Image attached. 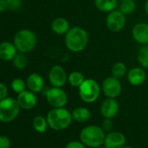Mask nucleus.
<instances>
[{
	"label": "nucleus",
	"instance_id": "nucleus-1",
	"mask_svg": "<svg viewBox=\"0 0 148 148\" xmlns=\"http://www.w3.org/2000/svg\"><path fill=\"white\" fill-rule=\"evenodd\" d=\"M65 42L67 49L74 53L83 51L89 42L87 31L79 26L72 27L65 35Z\"/></svg>",
	"mask_w": 148,
	"mask_h": 148
},
{
	"label": "nucleus",
	"instance_id": "nucleus-2",
	"mask_svg": "<svg viewBox=\"0 0 148 148\" xmlns=\"http://www.w3.org/2000/svg\"><path fill=\"white\" fill-rule=\"evenodd\" d=\"M48 126L54 131H63L67 129L72 122V113L65 108H52L46 115Z\"/></svg>",
	"mask_w": 148,
	"mask_h": 148
},
{
	"label": "nucleus",
	"instance_id": "nucleus-3",
	"mask_svg": "<svg viewBox=\"0 0 148 148\" xmlns=\"http://www.w3.org/2000/svg\"><path fill=\"white\" fill-rule=\"evenodd\" d=\"M105 138L106 132L101 127L96 125L85 127L79 134V140L86 147L98 148L103 146Z\"/></svg>",
	"mask_w": 148,
	"mask_h": 148
},
{
	"label": "nucleus",
	"instance_id": "nucleus-4",
	"mask_svg": "<svg viewBox=\"0 0 148 148\" xmlns=\"http://www.w3.org/2000/svg\"><path fill=\"white\" fill-rule=\"evenodd\" d=\"M20 106L12 97H6L0 101V122L10 123L15 121L20 112Z\"/></svg>",
	"mask_w": 148,
	"mask_h": 148
},
{
	"label": "nucleus",
	"instance_id": "nucleus-5",
	"mask_svg": "<svg viewBox=\"0 0 148 148\" xmlns=\"http://www.w3.org/2000/svg\"><path fill=\"white\" fill-rule=\"evenodd\" d=\"M14 45L20 53L31 52L37 45V36L29 29H21L14 36Z\"/></svg>",
	"mask_w": 148,
	"mask_h": 148
},
{
	"label": "nucleus",
	"instance_id": "nucleus-6",
	"mask_svg": "<svg viewBox=\"0 0 148 148\" xmlns=\"http://www.w3.org/2000/svg\"><path fill=\"white\" fill-rule=\"evenodd\" d=\"M101 91V87L96 80L85 79L79 88V95L84 102L93 103L99 99Z\"/></svg>",
	"mask_w": 148,
	"mask_h": 148
},
{
	"label": "nucleus",
	"instance_id": "nucleus-7",
	"mask_svg": "<svg viewBox=\"0 0 148 148\" xmlns=\"http://www.w3.org/2000/svg\"><path fill=\"white\" fill-rule=\"evenodd\" d=\"M45 97L49 105L53 108H65L68 101L67 94L62 88L52 87L49 88L45 93Z\"/></svg>",
	"mask_w": 148,
	"mask_h": 148
},
{
	"label": "nucleus",
	"instance_id": "nucleus-8",
	"mask_svg": "<svg viewBox=\"0 0 148 148\" xmlns=\"http://www.w3.org/2000/svg\"><path fill=\"white\" fill-rule=\"evenodd\" d=\"M101 90L107 98L116 99L120 95L122 92V85L120 79H117L111 75L106 77L103 81Z\"/></svg>",
	"mask_w": 148,
	"mask_h": 148
},
{
	"label": "nucleus",
	"instance_id": "nucleus-9",
	"mask_svg": "<svg viewBox=\"0 0 148 148\" xmlns=\"http://www.w3.org/2000/svg\"><path fill=\"white\" fill-rule=\"evenodd\" d=\"M106 23L109 30L112 32H119L122 30L126 25V15L123 14L120 10H113L107 15Z\"/></svg>",
	"mask_w": 148,
	"mask_h": 148
},
{
	"label": "nucleus",
	"instance_id": "nucleus-10",
	"mask_svg": "<svg viewBox=\"0 0 148 148\" xmlns=\"http://www.w3.org/2000/svg\"><path fill=\"white\" fill-rule=\"evenodd\" d=\"M48 77L50 83L52 85V87L55 88L64 87L68 80V75L65 70L60 65H54L53 67H51Z\"/></svg>",
	"mask_w": 148,
	"mask_h": 148
},
{
	"label": "nucleus",
	"instance_id": "nucleus-11",
	"mask_svg": "<svg viewBox=\"0 0 148 148\" xmlns=\"http://www.w3.org/2000/svg\"><path fill=\"white\" fill-rule=\"evenodd\" d=\"M126 138L124 134L118 131H113L106 135L103 146L106 148H122L126 146Z\"/></svg>",
	"mask_w": 148,
	"mask_h": 148
},
{
	"label": "nucleus",
	"instance_id": "nucleus-12",
	"mask_svg": "<svg viewBox=\"0 0 148 148\" xmlns=\"http://www.w3.org/2000/svg\"><path fill=\"white\" fill-rule=\"evenodd\" d=\"M120 111V104L116 99L107 98L100 105V114L104 118L113 119Z\"/></svg>",
	"mask_w": 148,
	"mask_h": 148
},
{
	"label": "nucleus",
	"instance_id": "nucleus-13",
	"mask_svg": "<svg viewBox=\"0 0 148 148\" xmlns=\"http://www.w3.org/2000/svg\"><path fill=\"white\" fill-rule=\"evenodd\" d=\"M17 101L20 108L24 110H31L34 108L38 103L36 94L30 90H24V92L18 94L17 96Z\"/></svg>",
	"mask_w": 148,
	"mask_h": 148
},
{
	"label": "nucleus",
	"instance_id": "nucleus-14",
	"mask_svg": "<svg viewBox=\"0 0 148 148\" xmlns=\"http://www.w3.org/2000/svg\"><path fill=\"white\" fill-rule=\"evenodd\" d=\"M127 80L129 83L133 86H140L147 80V74L142 68L134 67L131 69L127 74Z\"/></svg>",
	"mask_w": 148,
	"mask_h": 148
},
{
	"label": "nucleus",
	"instance_id": "nucleus-15",
	"mask_svg": "<svg viewBox=\"0 0 148 148\" xmlns=\"http://www.w3.org/2000/svg\"><path fill=\"white\" fill-rule=\"evenodd\" d=\"M26 86L30 91L35 94H38L43 90L44 87V81L40 75L32 73L26 79Z\"/></svg>",
	"mask_w": 148,
	"mask_h": 148
},
{
	"label": "nucleus",
	"instance_id": "nucleus-16",
	"mask_svg": "<svg viewBox=\"0 0 148 148\" xmlns=\"http://www.w3.org/2000/svg\"><path fill=\"white\" fill-rule=\"evenodd\" d=\"M133 36L134 40L144 45L148 43V24L146 23H137L133 29Z\"/></svg>",
	"mask_w": 148,
	"mask_h": 148
},
{
	"label": "nucleus",
	"instance_id": "nucleus-17",
	"mask_svg": "<svg viewBox=\"0 0 148 148\" xmlns=\"http://www.w3.org/2000/svg\"><path fill=\"white\" fill-rule=\"evenodd\" d=\"M17 49L14 43L3 42L0 43V59L3 61H11L16 56Z\"/></svg>",
	"mask_w": 148,
	"mask_h": 148
},
{
	"label": "nucleus",
	"instance_id": "nucleus-18",
	"mask_svg": "<svg viewBox=\"0 0 148 148\" xmlns=\"http://www.w3.org/2000/svg\"><path fill=\"white\" fill-rule=\"evenodd\" d=\"M70 29V23L64 17L55 18L51 23V29L57 35H65Z\"/></svg>",
	"mask_w": 148,
	"mask_h": 148
},
{
	"label": "nucleus",
	"instance_id": "nucleus-19",
	"mask_svg": "<svg viewBox=\"0 0 148 148\" xmlns=\"http://www.w3.org/2000/svg\"><path fill=\"white\" fill-rule=\"evenodd\" d=\"M91 112L85 107H79L72 110V120L78 123H85L91 119Z\"/></svg>",
	"mask_w": 148,
	"mask_h": 148
},
{
	"label": "nucleus",
	"instance_id": "nucleus-20",
	"mask_svg": "<svg viewBox=\"0 0 148 148\" xmlns=\"http://www.w3.org/2000/svg\"><path fill=\"white\" fill-rule=\"evenodd\" d=\"M119 3V0H94V4L96 8L102 11L110 13L113 10H115Z\"/></svg>",
	"mask_w": 148,
	"mask_h": 148
},
{
	"label": "nucleus",
	"instance_id": "nucleus-21",
	"mask_svg": "<svg viewBox=\"0 0 148 148\" xmlns=\"http://www.w3.org/2000/svg\"><path fill=\"white\" fill-rule=\"evenodd\" d=\"M48 127L49 126H48L46 117L44 118V117H43L41 115H38L32 121V127H33V129L36 132L39 133V134L45 133Z\"/></svg>",
	"mask_w": 148,
	"mask_h": 148
},
{
	"label": "nucleus",
	"instance_id": "nucleus-22",
	"mask_svg": "<svg viewBox=\"0 0 148 148\" xmlns=\"http://www.w3.org/2000/svg\"><path fill=\"white\" fill-rule=\"evenodd\" d=\"M127 67L126 65L122 62H118L114 63L111 69V73L112 75L117 79H121L123 78L126 74H127Z\"/></svg>",
	"mask_w": 148,
	"mask_h": 148
},
{
	"label": "nucleus",
	"instance_id": "nucleus-23",
	"mask_svg": "<svg viewBox=\"0 0 148 148\" xmlns=\"http://www.w3.org/2000/svg\"><path fill=\"white\" fill-rule=\"evenodd\" d=\"M85 76L81 72L79 71H73L69 75H68V80L67 82H69V84L73 87V88H79L81 86V84L84 82L85 81Z\"/></svg>",
	"mask_w": 148,
	"mask_h": 148
},
{
	"label": "nucleus",
	"instance_id": "nucleus-24",
	"mask_svg": "<svg viewBox=\"0 0 148 148\" xmlns=\"http://www.w3.org/2000/svg\"><path fill=\"white\" fill-rule=\"evenodd\" d=\"M136 9V3L134 0H120V10L126 16L131 15Z\"/></svg>",
	"mask_w": 148,
	"mask_h": 148
},
{
	"label": "nucleus",
	"instance_id": "nucleus-25",
	"mask_svg": "<svg viewBox=\"0 0 148 148\" xmlns=\"http://www.w3.org/2000/svg\"><path fill=\"white\" fill-rule=\"evenodd\" d=\"M138 61L143 68L148 69V43L144 44L139 50Z\"/></svg>",
	"mask_w": 148,
	"mask_h": 148
},
{
	"label": "nucleus",
	"instance_id": "nucleus-26",
	"mask_svg": "<svg viewBox=\"0 0 148 148\" xmlns=\"http://www.w3.org/2000/svg\"><path fill=\"white\" fill-rule=\"evenodd\" d=\"M10 86H11L12 90L15 93H17V95L20 94V93H22V92H24V90H26V88H27L26 82L23 79H21V78H16V79H14L11 82Z\"/></svg>",
	"mask_w": 148,
	"mask_h": 148
},
{
	"label": "nucleus",
	"instance_id": "nucleus-27",
	"mask_svg": "<svg viewBox=\"0 0 148 148\" xmlns=\"http://www.w3.org/2000/svg\"><path fill=\"white\" fill-rule=\"evenodd\" d=\"M27 57L25 56V55L24 53H18L16 55V56L13 59V63L14 66L17 69H23L25 68V66L27 65Z\"/></svg>",
	"mask_w": 148,
	"mask_h": 148
},
{
	"label": "nucleus",
	"instance_id": "nucleus-28",
	"mask_svg": "<svg viewBox=\"0 0 148 148\" xmlns=\"http://www.w3.org/2000/svg\"><path fill=\"white\" fill-rule=\"evenodd\" d=\"M113 127V123L112 121V119L104 118V120L102 121V124H101V127L103 128V130L105 132H110L112 130Z\"/></svg>",
	"mask_w": 148,
	"mask_h": 148
},
{
	"label": "nucleus",
	"instance_id": "nucleus-29",
	"mask_svg": "<svg viewBox=\"0 0 148 148\" xmlns=\"http://www.w3.org/2000/svg\"><path fill=\"white\" fill-rule=\"evenodd\" d=\"M8 10H16L21 7V0H6Z\"/></svg>",
	"mask_w": 148,
	"mask_h": 148
},
{
	"label": "nucleus",
	"instance_id": "nucleus-30",
	"mask_svg": "<svg viewBox=\"0 0 148 148\" xmlns=\"http://www.w3.org/2000/svg\"><path fill=\"white\" fill-rule=\"evenodd\" d=\"M11 141L9 137L0 135V148H10Z\"/></svg>",
	"mask_w": 148,
	"mask_h": 148
},
{
	"label": "nucleus",
	"instance_id": "nucleus-31",
	"mask_svg": "<svg viewBox=\"0 0 148 148\" xmlns=\"http://www.w3.org/2000/svg\"><path fill=\"white\" fill-rule=\"evenodd\" d=\"M65 148H86V147L80 140H72L66 144Z\"/></svg>",
	"mask_w": 148,
	"mask_h": 148
},
{
	"label": "nucleus",
	"instance_id": "nucleus-32",
	"mask_svg": "<svg viewBox=\"0 0 148 148\" xmlns=\"http://www.w3.org/2000/svg\"><path fill=\"white\" fill-rule=\"evenodd\" d=\"M8 95V88L5 84L0 82V101L6 98Z\"/></svg>",
	"mask_w": 148,
	"mask_h": 148
},
{
	"label": "nucleus",
	"instance_id": "nucleus-33",
	"mask_svg": "<svg viewBox=\"0 0 148 148\" xmlns=\"http://www.w3.org/2000/svg\"><path fill=\"white\" fill-rule=\"evenodd\" d=\"M8 10L7 1L6 0H0V12H3Z\"/></svg>",
	"mask_w": 148,
	"mask_h": 148
},
{
	"label": "nucleus",
	"instance_id": "nucleus-34",
	"mask_svg": "<svg viewBox=\"0 0 148 148\" xmlns=\"http://www.w3.org/2000/svg\"><path fill=\"white\" fill-rule=\"evenodd\" d=\"M145 11H146L147 15L148 16V0H147L146 3H145Z\"/></svg>",
	"mask_w": 148,
	"mask_h": 148
},
{
	"label": "nucleus",
	"instance_id": "nucleus-35",
	"mask_svg": "<svg viewBox=\"0 0 148 148\" xmlns=\"http://www.w3.org/2000/svg\"><path fill=\"white\" fill-rule=\"evenodd\" d=\"M122 148H133V147H130V146H125L124 147H122Z\"/></svg>",
	"mask_w": 148,
	"mask_h": 148
},
{
	"label": "nucleus",
	"instance_id": "nucleus-36",
	"mask_svg": "<svg viewBox=\"0 0 148 148\" xmlns=\"http://www.w3.org/2000/svg\"><path fill=\"white\" fill-rule=\"evenodd\" d=\"M98 148H106L104 146H101V147H98Z\"/></svg>",
	"mask_w": 148,
	"mask_h": 148
}]
</instances>
